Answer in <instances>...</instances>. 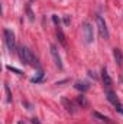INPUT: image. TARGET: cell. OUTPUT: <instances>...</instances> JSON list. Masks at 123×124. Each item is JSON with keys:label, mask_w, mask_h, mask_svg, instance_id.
<instances>
[{"label": "cell", "mask_w": 123, "mask_h": 124, "mask_svg": "<svg viewBox=\"0 0 123 124\" xmlns=\"http://www.w3.org/2000/svg\"><path fill=\"white\" fill-rule=\"evenodd\" d=\"M77 102H78L81 107H86V105H87V100H86L84 95H78V97H77Z\"/></svg>", "instance_id": "obj_13"}, {"label": "cell", "mask_w": 123, "mask_h": 124, "mask_svg": "<svg viewBox=\"0 0 123 124\" xmlns=\"http://www.w3.org/2000/svg\"><path fill=\"white\" fill-rule=\"evenodd\" d=\"M51 56H52V59H54V63H55V66L58 68V69H62V61H61V55H60V52H58V48L55 46V45H51Z\"/></svg>", "instance_id": "obj_5"}, {"label": "cell", "mask_w": 123, "mask_h": 124, "mask_svg": "<svg viewBox=\"0 0 123 124\" xmlns=\"http://www.w3.org/2000/svg\"><path fill=\"white\" fill-rule=\"evenodd\" d=\"M61 102H62V105L65 107V110H67L68 113H71V114H72V113H75V108H74V104H72V102H71V101H70L68 98H65V97H62V98H61Z\"/></svg>", "instance_id": "obj_8"}, {"label": "cell", "mask_w": 123, "mask_h": 124, "mask_svg": "<svg viewBox=\"0 0 123 124\" xmlns=\"http://www.w3.org/2000/svg\"><path fill=\"white\" fill-rule=\"evenodd\" d=\"M77 90H80L81 93H84V91H87L88 90V84L87 82H75V85H74Z\"/></svg>", "instance_id": "obj_12"}, {"label": "cell", "mask_w": 123, "mask_h": 124, "mask_svg": "<svg viewBox=\"0 0 123 124\" xmlns=\"http://www.w3.org/2000/svg\"><path fill=\"white\" fill-rule=\"evenodd\" d=\"M9 71H12V72H15V74H18V75H22V71L20 69H18V68H15V66H10V65H7L6 66Z\"/></svg>", "instance_id": "obj_15"}, {"label": "cell", "mask_w": 123, "mask_h": 124, "mask_svg": "<svg viewBox=\"0 0 123 124\" xmlns=\"http://www.w3.org/2000/svg\"><path fill=\"white\" fill-rule=\"evenodd\" d=\"M32 123H33V124H41L38 120H36V118H32Z\"/></svg>", "instance_id": "obj_19"}, {"label": "cell", "mask_w": 123, "mask_h": 124, "mask_svg": "<svg viewBox=\"0 0 123 124\" xmlns=\"http://www.w3.org/2000/svg\"><path fill=\"white\" fill-rule=\"evenodd\" d=\"M97 28H98V33L101 38H104L106 40L110 38V33H109V29H107V25H106V20L103 19V16H97Z\"/></svg>", "instance_id": "obj_3"}, {"label": "cell", "mask_w": 123, "mask_h": 124, "mask_svg": "<svg viewBox=\"0 0 123 124\" xmlns=\"http://www.w3.org/2000/svg\"><path fill=\"white\" fill-rule=\"evenodd\" d=\"M18 124H25V123H22V121H19V123H18Z\"/></svg>", "instance_id": "obj_20"}, {"label": "cell", "mask_w": 123, "mask_h": 124, "mask_svg": "<svg viewBox=\"0 0 123 124\" xmlns=\"http://www.w3.org/2000/svg\"><path fill=\"white\" fill-rule=\"evenodd\" d=\"M114 107H116V111H119L120 114H123V104H120V102H117V104H116Z\"/></svg>", "instance_id": "obj_17"}, {"label": "cell", "mask_w": 123, "mask_h": 124, "mask_svg": "<svg viewBox=\"0 0 123 124\" xmlns=\"http://www.w3.org/2000/svg\"><path fill=\"white\" fill-rule=\"evenodd\" d=\"M3 36H4V43L9 49V52H15L16 51V39H15V33L10 29H4L3 31Z\"/></svg>", "instance_id": "obj_2"}, {"label": "cell", "mask_w": 123, "mask_h": 124, "mask_svg": "<svg viewBox=\"0 0 123 124\" xmlns=\"http://www.w3.org/2000/svg\"><path fill=\"white\" fill-rule=\"evenodd\" d=\"M52 22H54L57 26H60V17H58L57 15H54V16H52Z\"/></svg>", "instance_id": "obj_18"}, {"label": "cell", "mask_w": 123, "mask_h": 124, "mask_svg": "<svg viewBox=\"0 0 123 124\" xmlns=\"http://www.w3.org/2000/svg\"><path fill=\"white\" fill-rule=\"evenodd\" d=\"M57 38H58V40H60V43H61L62 46H67V42H65V35H64V32L60 26H57Z\"/></svg>", "instance_id": "obj_10"}, {"label": "cell", "mask_w": 123, "mask_h": 124, "mask_svg": "<svg viewBox=\"0 0 123 124\" xmlns=\"http://www.w3.org/2000/svg\"><path fill=\"white\" fill-rule=\"evenodd\" d=\"M42 77H44V72H39L36 78H32V82H39V81L42 79Z\"/></svg>", "instance_id": "obj_16"}, {"label": "cell", "mask_w": 123, "mask_h": 124, "mask_svg": "<svg viewBox=\"0 0 123 124\" xmlns=\"http://www.w3.org/2000/svg\"><path fill=\"white\" fill-rule=\"evenodd\" d=\"M18 55H19V58H20L22 63H25V65H31V66H33V68L41 69V63H39V61H38V58L33 55V52H32L29 48H26V46H20V48L18 49Z\"/></svg>", "instance_id": "obj_1"}, {"label": "cell", "mask_w": 123, "mask_h": 124, "mask_svg": "<svg viewBox=\"0 0 123 124\" xmlns=\"http://www.w3.org/2000/svg\"><path fill=\"white\" fill-rule=\"evenodd\" d=\"M93 116H94L96 118H98L100 121H104V123H107V124H112V121H110L109 117H106V116H103V114H100V113H97V111H94Z\"/></svg>", "instance_id": "obj_11"}, {"label": "cell", "mask_w": 123, "mask_h": 124, "mask_svg": "<svg viewBox=\"0 0 123 124\" xmlns=\"http://www.w3.org/2000/svg\"><path fill=\"white\" fill-rule=\"evenodd\" d=\"M83 36H84V42L86 43H91L94 40V33H93L91 23H88V22L83 23Z\"/></svg>", "instance_id": "obj_4"}, {"label": "cell", "mask_w": 123, "mask_h": 124, "mask_svg": "<svg viewBox=\"0 0 123 124\" xmlns=\"http://www.w3.org/2000/svg\"><path fill=\"white\" fill-rule=\"evenodd\" d=\"M113 58H114V61H116V63H117L119 66L123 65V54H122L120 49H117V48L113 49Z\"/></svg>", "instance_id": "obj_9"}, {"label": "cell", "mask_w": 123, "mask_h": 124, "mask_svg": "<svg viewBox=\"0 0 123 124\" xmlns=\"http://www.w3.org/2000/svg\"><path fill=\"white\" fill-rule=\"evenodd\" d=\"M4 91H6V95H7V97H6V98H7V102L10 104V102H12V94H10V88H9L7 84H4Z\"/></svg>", "instance_id": "obj_14"}, {"label": "cell", "mask_w": 123, "mask_h": 124, "mask_svg": "<svg viewBox=\"0 0 123 124\" xmlns=\"http://www.w3.org/2000/svg\"><path fill=\"white\" fill-rule=\"evenodd\" d=\"M101 79H103V84H104L106 88H110L112 87L113 81H112V78H110V75H109V72H107L106 68H103V71H101Z\"/></svg>", "instance_id": "obj_6"}, {"label": "cell", "mask_w": 123, "mask_h": 124, "mask_svg": "<svg viewBox=\"0 0 123 124\" xmlns=\"http://www.w3.org/2000/svg\"><path fill=\"white\" fill-rule=\"evenodd\" d=\"M106 97H107V100H109L113 105H116V104L119 102V98H117L116 93H114V91H112L110 88H107V90H106Z\"/></svg>", "instance_id": "obj_7"}]
</instances>
